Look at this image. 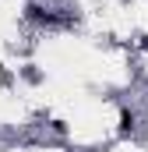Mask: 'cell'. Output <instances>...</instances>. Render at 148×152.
Segmentation results:
<instances>
[{
    "label": "cell",
    "mask_w": 148,
    "mask_h": 152,
    "mask_svg": "<svg viewBox=\"0 0 148 152\" xmlns=\"http://www.w3.org/2000/svg\"><path fill=\"white\" fill-rule=\"evenodd\" d=\"M131 127H134V117H131V113H123V117H120V131H123V134H127V131H131Z\"/></svg>",
    "instance_id": "cell-1"
}]
</instances>
